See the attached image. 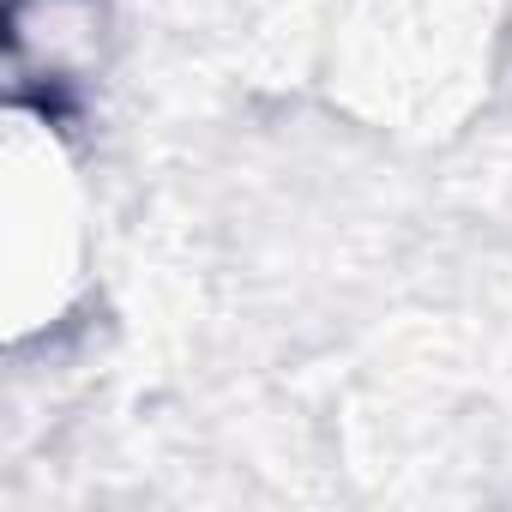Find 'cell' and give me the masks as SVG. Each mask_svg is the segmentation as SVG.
<instances>
[{
    "mask_svg": "<svg viewBox=\"0 0 512 512\" xmlns=\"http://www.w3.org/2000/svg\"><path fill=\"white\" fill-rule=\"evenodd\" d=\"M79 193H73V163L67 145L43 109H13L7 127V302L13 326H43L79 278Z\"/></svg>",
    "mask_w": 512,
    "mask_h": 512,
    "instance_id": "obj_1",
    "label": "cell"
}]
</instances>
